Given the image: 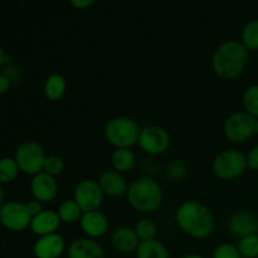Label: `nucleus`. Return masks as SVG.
Segmentation results:
<instances>
[{"label": "nucleus", "mask_w": 258, "mask_h": 258, "mask_svg": "<svg viewBox=\"0 0 258 258\" xmlns=\"http://www.w3.org/2000/svg\"><path fill=\"white\" fill-rule=\"evenodd\" d=\"M10 87H12L10 78L4 73H0V95H5L7 92H9Z\"/></svg>", "instance_id": "obj_34"}, {"label": "nucleus", "mask_w": 258, "mask_h": 258, "mask_svg": "<svg viewBox=\"0 0 258 258\" xmlns=\"http://www.w3.org/2000/svg\"><path fill=\"white\" fill-rule=\"evenodd\" d=\"M170 135L161 126L151 125L141 128L138 145L148 155L158 156L166 153L170 148Z\"/></svg>", "instance_id": "obj_8"}, {"label": "nucleus", "mask_w": 258, "mask_h": 258, "mask_svg": "<svg viewBox=\"0 0 258 258\" xmlns=\"http://www.w3.org/2000/svg\"><path fill=\"white\" fill-rule=\"evenodd\" d=\"M247 168L246 155L237 149H226L221 151L212 163L214 175L224 181L239 178L243 175Z\"/></svg>", "instance_id": "obj_5"}, {"label": "nucleus", "mask_w": 258, "mask_h": 258, "mask_svg": "<svg viewBox=\"0 0 258 258\" xmlns=\"http://www.w3.org/2000/svg\"><path fill=\"white\" fill-rule=\"evenodd\" d=\"M64 252H67V246L64 238L59 233L38 237L33 246L35 258H60Z\"/></svg>", "instance_id": "obj_15"}, {"label": "nucleus", "mask_w": 258, "mask_h": 258, "mask_svg": "<svg viewBox=\"0 0 258 258\" xmlns=\"http://www.w3.org/2000/svg\"><path fill=\"white\" fill-rule=\"evenodd\" d=\"M27 208L33 218V217H35L37 214H39L40 212L43 211V203H40V202L37 201V199H32V201H29L27 203Z\"/></svg>", "instance_id": "obj_32"}, {"label": "nucleus", "mask_w": 258, "mask_h": 258, "mask_svg": "<svg viewBox=\"0 0 258 258\" xmlns=\"http://www.w3.org/2000/svg\"><path fill=\"white\" fill-rule=\"evenodd\" d=\"M140 131L135 120L127 116H116L105 125L103 138L115 149H131L138 145Z\"/></svg>", "instance_id": "obj_4"}, {"label": "nucleus", "mask_w": 258, "mask_h": 258, "mask_svg": "<svg viewBox=\"0 0 258 258\" xmlns=\"http://www.w3.org/2000/svg\"><path fill=\"white\" fill-rule=\"evenodd\" d=\"M58 181L55 176L40 171L39 174L34 175L30 180V191H32L33 199H37L40 203H49L53 202L58 196Z\"/></svg>", "instance_id": "obj_11"}, {"label": "nucleus", "mask_w": 258, "mask_h": 258, "mask_svg": "<svg viewBox=\"0 0 258 258\" xmlns=\"http://www.w3.org/2000/svg\"><path fill=\"white\" fill-rule=\"evenodd\" d=\"M111 244L120 253L130 254L135 253L140 244V239L134 227L120 226L111 233Z\"/></svg>", "instance_id": "obj_16"}, {"label": "nucleus", "mask_w": 258, "mask_h": 258, "mask_svg": "<svg viewBox=\"0 0 258 258\" xmlns=\"http://www.w3.org/2000/svg\"><path fill=\"white\" fill-rule=\"evenodd\" d=\"M188 165L181 160H174L166 166V178L171 181H181L188 176Z\"/></svg>", "instance_id": "obj_28"}, {"label": "nucleus", "mask_w": 258, "mask_h": 258, "mask_svg": "<svg viewBox=\"0 0 258 258\" xmlns=\"http://www.w3.org/2000/svg\"><path fill=\"white\" fill-rule=\"evenodd\" d=\"M254 134H256V135H258V118H256V120H254Z\"/></svg>", "instance_id": "obj_38"}, {"label": "nucleus", "mask_w": 258, "mask_h": 258, "mask_svg": "<svg viewBox=\"0 0 258 258\" xmlns=\"http://www.w3.org/2000/svg\"><path fill=\"white\" fill-rule=\"evenodd\" d=\"M32 216L27 204L20 202H7L0 209V223L4 228L13 232H22L29 228Z\"/></svg>", "instance_id": "obj_10"}, {"label": "nucleus", "mask_w": 258, "mask_h": 258, "mask_svg": "<svg viewBox=\"0 0 258 258\" xmlns=\"http://www.w3.org/2000/svg\"><path fill=\"white\" fill-rule=\"evenodd\" d=\"M136 258H170L169 249L163 242L156 238L150 241H143L135 252Z\"/></svg>", "instance_id": "obj_21"}, {"label": "nucleus", "mask_w": 258, "mask_h": 258, "mask_svg": "<svg viewBox=\"0 0 258 258\" xmlns=\"http://www.w3.org/2000/svg\"><path fill=\"white\" fill-rule=\"evenodd\" d=\"M111 166L118 173H130L136 164V156L131 149H115L111 154Z\"/></svg>", "instance_id": "obj_20"}, {"label": "nucleus", "mask_w": 258, "mask_h": 258, "mask_svg": "<svg viewBox=\"0 0 258 258\" xmlns=\"http://www.w3.org/2000/svg\"><path fill=\"white\" fill-rule=\"evenodd\" d=\"M67 91V81L59 73H50L44 82V96L50 102H58Z\"/></svg>", "instance_id": "obj_19"}, {"label": "nucleus", "mask_w": 258, "mask_h": 258, "mask_svg": "<svg viewBox=\"0 0 258 258\" xmlns=\"http://www.w3.org/2000/svg\"><path fill=\"white\" fill-rule=\"evenodd\" d=\"M241 43L248 50H258V19L244 25L241 33Z\"/></svg>", "instance_id": "obj_25"}, {"label": "nucleus", "mask_w": 258, "mask_h": 258, "mask_svg": "<svg viewBox=\"0 0 258 258\" xmlns=\"http://www.w3.org/2000/svg\"><path fill=\"white\" fill-rule=\"evenodd\" d=\"M248 49L241 40L229 39L216 48L212 57V70L214 75L224 81L236 80L246 70Z\"/></svg>", "instance_id": "obj_2"}, {"label": "nucleus", "mask_w": 258, "mask_h": 258, "mask_svg": "<svg viewBox=\"0 0 258 258\" xmlns=\"http://www.w3.org/2000/svg\"><path fill=\"white\" fill-rule=\"evenodd\" d=\"M57 213L62 223L75 224L80 222L83 212L80 208V206L76 203L75 199H66L58 206Z\"/></svg>", "instance_id": "obj_22"}, {"label": "nucleus", "mask_w": 258, "mask_h": 258, "mask_svg": "<svg viewBox=\"0 0 258 258\" xmlns=\"http://www.w3.org/2000/svg\"><path fill=\"white\" fill-rule=\"evenodd\" d=\"M64 160L60 158L59 155H55V154H52V155H47L44 160V166H43V171L52 176L60 175L64 170Z\"/></svg>", "instance_id": "obj_29"}, {"label": "nucleus", "mask_w": 258, "mask_h": 258, "mask_svg": "<svg viewBox=\"0 0 258 258\" xmlns=\"http://www.w3.org/2000/svg\"><path fill=\"white\" fill-rule=\"evenodd\" d=\"M247 158V166H248L251 170L258 171V145L251 149V151L248 153Z\"/></svg>", "instance_id": "obj_31"}, {"label": "nucleus", "mask_w": 258, "mask_h": 258, "mask_svg": "<svg viewBox=\"0 0 258 258\" xmlns=\"http://www.w3.org/2000/svg\"><path fill=\"white\" fill-rule=\"evenodd\" d=\"M103 194L100 184L93 179H83L76 185L73 191V199L80 206L82 212L98 211L103 203Z\"/></svg>", "instance_id": "obj_9"}, {"label": "nucleus", "mask_w": 258, "mask_h": 258, "mask_svg": "<svg viewBox=\"0 0 258 258\" xmlns=\"http://www.w3.org/2000/svg\"><path fill=\"white\" fill-rule=\"evenodd\" d=\"M67 258H105L103 247L96 239L76 238L67 247Z\"/></svg>", "instance_id": "obj_17"}, {"label": "nucleus", "mask_w": 258, "mask_h": 258, "mask_svg": "<svg viewBox=\"0 0 258 258\" xmlns=\"http://www.w3.org/2000/svg\"><path fill=\"white\" fill-rule=\"evenodd\" d=\"M227 228L229 233L237 238L257 234L258 232V218L252 212L237 211L229 216L227 221Z\"/></svg>", "instance_id": "obj_12"}, {"label": "nucleus", "mask_w": 258, "mask_h": 258, "mask_svg": "<svg viewBox=\"0 0 258 258\" xmlns=\"http://www.w3.org/2000/svg\"><path fill=\"white\" fill-rule=\"evenodd\" d=\"M237 248L242 258H258V234L239 238Z\"/></svg>", "instance_id": "obj_27"}, {"label": "nucleus", "mask_w": 258, "mask_h": 258, "mask_svg": "<svg viewBox=\"0 0 258 258\" xmlns=\"http://www.w3.org/2000/svg\"><path fill=\"white\" fill-rule=\"evenodd\" d=\"M175 223L183 233L196 239H206L216 229L214 214L198 201L183 202L176 208Z\"/></svg>", "instance_id": "obj_1"}, {"label": "nucleus", "mask_w": 258, "mask_h": 258, "mask_svg": "<svg viewBox=\"0 0 258 258\" xmlns=\"http://www.w3.org/2000/svg\"><path fill=\"white\" fill-rule=\"evenodd\" d=\"M5 62H7V55H5L4 49H3L2 45H0V68L4 66Z\"/></svg>", "instance_id": "obj_35"}, {"label": "nucleus", "mask_w": 258, "mask_h": 258, "mask_svg": "<svg viewBox=\"0 0 258 258\" xmlns=\"http://www.w3.org/2000/svg\"><path fill=\"white\" fill-rule=\"evenodd\" d=\"M179 258H204V257L198 253H186V254H183V256Z\"/></svg>", "instance_id": "obj_36"}, {"label": "nucleus", "mask_w": 258, "mask_h": 258, "mask_svg": "<svg viewBox=\"0 0 258 258\" xmlns=\"http://www.w3.org/2000/svg\"><path fill=\"white\" fill-rule=\"evenodd\" d=\"M4 206V190H3V186L0 184V209Z\"/></svg>", "instance_id": "obj_37"}, {"label": "nucleus", "mask_w": 258, "mask_h": 258, "mask_svg": "<svg viewBox=\"0 0 258 258\" xmlns=\"http://www.w3.org/2000/svg\"><path fill=\"white\" fill-rule=\"evenodd\" d=\"M80 227L86 237L97 239L107 234L110 229V221L107 216L98 209V211L85 212L80 219Z\"/></svg>", "instance_id": "obj_14"}, {"label": "nucleus", "mask_w": 258, "mask_h": 258, "mask_svg": "<svg viewBox=\"0 0 258 258\" xmlns=\"http://www.w3.org/2000/svg\"><path fill=\"white\" fill-rule=\"evenodd\" d=\"M60 224H62V222L58 217L57 211L43 209L39 214L33 217L29 228L35 236L43 237L48 236V234L58 233Z\"/></svg>", "instance_id": "obj_18"}, {"label": "nucleus", "mask_w": 258, "mask_h": 258, "mask_svg": "<svg viewBox=\"0 0 258 258\" xmlns=\"http://www.w3.org/2000/svg\"><path fill=\"white\" fill-rule=\"evenodd\" d=\"M70 3L73 8H76V9L85 10L92 7L96 3V0H70Z\"/></svg>", "instance_id": "obj_33"}, {"label": "nucleus", "mask_w": 258, "mask_h": 258, "mask_svg": "<svg viewBox=\"0 0 258 258\" xmlns=\"http://www.w3.org/2000/svg\"><path fill=\"white\" fill-rule=\"evenodd\" d=\"M131 208L144 216L159 211L164 201V190L160 184L149 176H140L130 183L126 193Z\"/></svg>", "instance_id": "obj_3"}, {"label": "nucleus", "mask_w": 258, "mask_h": 258, "mask_svg": "<svg viewBox=\"0 0 258 258\" xmlns=\"http://www.w3.org/2000/svg\"><path fill=\"white\" fill-rule=\"evenodd\" d=\"M254 120L246 111H238L227 117L224 122V136L233 144L246 143L254 135Z\"/></svg>", "instance_id": "obj_7"}, {"label": "nucleus", "mask_w": 258, "mask_h": 258, "mask_svg": "<svg viewBox=\"0 0 258 258\" xmlns=\"http://www.w3.org/2000/svg\"><path fill=\"white\" fill-rule=\"evenodd\" d=\"M244 111L252 117L258 118V85H252L246 88L242 97Z\"/></svg>", "instance_id": "obj_26"}, {"label": "nucleus", "mask_w": 258, "mask_h": 258, "mask_svg": "<svg viewBox=\"0 0 258 258\" xmlns=\"http://www.w3.org/2000/svg\"><path fill=\"white\" fill-rule=\"evenodd\" d=\"M45 158L47 155L44 149L35 140H25L20 143L14 155L19 170L25 175L30 176H34L43 171Z\"/></svg>", "instance_id": "obj_6"}, {"label": "nucleus", "mask_w": 258, "mask_h": 258, "mask_svg": "<svg viewBox=\"0 0 258 258\" xmlns=\"http://www.w3.org/2000/svg\"><path fill=\"white\" fill-rule=\"evenodd\" d=\"M212 257L213 258H242L236 244L228 243V242L219 243L218 246L214 248L213 256Z\"/></svg>", "instance_id": "obj_30"}, {"label": "nucleus", "mask_w": 258, "mask_h": 258, "mask_svg": "<svg viewBox=\"0 0 258 258\" xmlns=\"http://www.w3.org/2000/svg\"><path fill=\"white\" fill-rule=\"evenodd\" d=\"M19 173V166L14 158L5 156L0 159V184L12 183L17 179Z\"/></svg>", "instance_id": "obj_24"}, {"label": "nucleus", "mask_w": 258, "mask_h": 258, "mask_svg": "<svg viewBox=\"0 0 258 258\" xmlns=\"http://www.w3.org/2000/svg\"><path fill=\"white\" fill-rule=\"evenodd\" d=\"M134 229H135L140 242L150 241V239L156 238V234H158V226L148 216H144L143 218L139 219L135 223V226H134Z\"/></svg>", "instance_id": "obj_23"}, {"label": "nucleus", "mask_w": 258, "mask_h": 258, "mask_svg": "<svg viewBox=\"0 0 258 258\" xmlns=\"http://www.w3.org/2000/svg\"><path fill=\"white\" fill-rule=\"evenodd\" d=\"M97 181L105 197L113 199L126 196L128 185H130L127 183L125 174L118 173V171L113 170V169H107V170L102 171L100 176H98Z\"/></svg>", "instance_id": "obj_13"}]
</instances>
